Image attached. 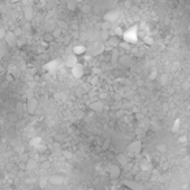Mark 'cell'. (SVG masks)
<instances>
[{
  "label": "cell",
  "instance_id": "obj_25",
  "mask_svg": "<svg viewBox=\"0 0 190 190\" xmlns=\"http://www.w3.org/2000/svg\"><path fill=\"white\" fill-rule=\"evenodd\" d=\"M5 33H7L5 30L0 29V41H2V39H4V37H5Z\"/></svg>",
  "mask_w": 190,
  "mask_h": 190
},
{
  "label": "cell",
  "instance_id": "obj_27",
  "mask_svg": "<svg viewBox=\"0 0 190 190\" xmlns=\"http://www.w3.org/2000/svg\"><path fill=\"white\" fill-rule=\"evenodd\" d=\"M4 55H5V50H4V48H3V47H2V46H0V57H3V56H4Z\"/></svg>",
  "mask_w": 190,
  "mask_h": 190
},
{
  "label": "cell",
  "instance_id": "obj_18",
  "mask_svg": "<svg viewBox=\"0 0 190 190\" xmlns=\"http://www.w3.org/2000/svg\"><path fill=\"white\" fill-rule=\"evenodd\" d=\"M25 18L27 20V21L33 20V9H31V8H26L25 9Z\"/></svg>",
  "mask_w": 190,
  "mask_h": 190
},
{
  "label": "cell",
  "instance_id": "obj_20",
  "mask_svg": "<svg viewBox=\"0 0 190 190\" xmlns=\"http://www.w3.org/2000/svg\"><path fill=\"white\" fill-rule=\"evenodd\" d=\"M109 146H111V141L108 139V138H107V139L103 142V145H102V150H108Z\"/></svg>",
  "mask_w": 190,
  "mask_h": 190
},
{
  "label": "cell",
  "instance_id": "obj_7",
  "mask_svg": "<svg viewBox=\"0 0 190 190\" xmlns=\"http://www.w3.org/2000/svg\"><path fill=\"white\" fill-rule=\"evenodd\" d=\"M115 160H116V163L120 165V167H126L129 163V156L126 152H118V154H116V156H115Z\"/></svg>",
  "mask_w": 190,
  "mask_h": 190
},
{
  "label": "cell",
  "instance_id": "obj_24",
  "mask_svg": "<svg viewBox=\"0 0 190 190\" xmlns=\"http://www.w3.org/2000/svg\"><path fill=\"white\" fill-rule=\"evenodd\" d=\"M46 184H47V179H41V180H39V186H41L42 189L46 186Z\"/></svg>",
  "mask_w": 190,
  "mask_h": 190
},
{
  "label": "cell",
  "instance_id": "obj_6",
  "mask_svg": "<svg viewBox=\"0 0 190 190\" xmlns=\"http://www.w3.org/2000/svg\"><path fill=\"white\" fill-rule=\"evenodd\" d=\"M108 175H109V177H111L112 180L118 179V177L121 176V167H120V165H118L117 163L109 165V168H108Z\"/></svg>",
  "mask_w": 190,
  "mask_h": 190
},
{
  "label": "cell",
  "instance_id": "obj_3",
  "mask_svg": "<svg viewBox=\"0 0 190 190\" xmlns=\"http://www.w3.org/2000/svg\"><path fill=\"white\" fill-rule=\"evenodd\" d=\"M70 72H72V76L76 78V80H80V78H82L85 76V65L78 61L73 68H70Z\"/></svg>",
  "mask_w": 190,
  "mask_h": 190
},
{
  "label": "cell",
  "instance_id": "obj_5",
  "mask_svg": "<svg viewBox=\"0 0 190 190\" xmlns=\"http://www.w3.org/2000/svg\"><path fill=\"white\" fill-rule=\"evenodd\" d=\"M4 41H5L7 46H9V47H14V46H17V41H18V38L16 37V34L13 33V30H12V31H7V33H5Z\"/></svg>",
  "mask_w": 190,
  "mask_h": 190
},
{
  "label": "cell",
  "instance_id": "obj_31",
  "mask_svg": "<svg viewBox=\"0 0 190 190\" xmlns=\"http://www.w3.org/2000/svg\"><path fill=\"white\" fill-rule=\"evenodd\" d=\"M189 133H190V129H189Z\"/></svg>",
  "mask_w": 190,
  "mask_h": 190
},
{
  "label": "cell",
  "instance_id": "obj_29",
  "mask_svg": "<svg viewBox=\"0 0 190 190\" xmlns=\"http://www.w3.org/2000/svg\"><path fill=\"white\" fill-rule=\"evenodd\" d=\"M21 106H22L21 103H17V108H18V109H21Z\"/></svg>",
  "mask_w": 190,
  "mask_h": 190
},
{
  "label": "cell",
  "instance_id": "obj_22",
  "mask_svg": "<svg viewBox=\"0 0 190 190\" xmlns=\"http://www.w3.org/2000/svg\"><path fill=\"white\" fill-rule=\"evenodd\" d=\"M160 81H161V84L163 85H168V77H167V74H163V76L160 77Z\"/></svg>",
  "mask_w": 190,
  "mask_h": 190
},
{
  "label": "cell",
  "instance_id": "obj_8",
  "mask_svg": "<svg viewBox=\"0 0 190 190\" xmlns=\"http://www.w3.org/2000/svg\"><path fill=\"white\" fill-rule=\"evenodd\" d=\"M26 111L29 112L30 115H33L35 113V111L38 109V100L35 98H29L27 99V102H26Z\"/></svg>",
  "mask_w": 190,
  "mask_h": 190
},
{
  "label": "cell",
  "instance_id": "obj_28",
  "mask_svg": "<svg viewBox=\"0 0 190 190\" xmlns=\"http://www.w3.org/2000/svg\"><path fill=\"white\" fill-rule=\"evenodd\" d=\"M7 81H13V76L12 74H7Z\"/></svg>",
  "mask_w": 190,
  "mask_h": 190
},
{
  "label": "cell",
  "instance_id": "obj_13",
  "mask_svg": "<svg viewBox=\"0 0 190 190\" xmlns=\"http://www.w3.org/2000/svg\"><path fill=\"white\" fill-rule=\"evenodd\" d=\"M86 51H87V48H86V46L84 44H77L73 47V54L76 55V56H84V55L86 54Z\"/></svg>",
  "mask_w": 190,
  "mask_h": 190
},
{
  "label": "cell",
  "instance_id": "obj_21",
  "mask_svg": "<svg viewBox=\"0 0 190 190\" xmlns=\"http://www.w3.org/2000/svg\"><path fill=\"white\" fill-rule=\"evenodd\" d=\"M52 34H54V37L57 39V38H60V37H61V30L57 27V29H55V30L52 31Z\"/></svg>",
  "mask_w": 190,
  "mask_h": 190
},
{
  "label": "cell",
  "instance_id": "obj_26",
  "mask_svg": "<svg viewBox=\"0 0 190 190\" xmlns=\"http://www.w3.org/2000/svg\"><path fill=\"white\" fill-rule=\"evenodd\" d=\"M95 84H98V77L97 76H94L91 78V85H95Z\"/></svg>",
  "mask_w": 190,
  "mask_h": 190
},
{
  "label": "cell",
  "instance_id": "obj_10",
  "mask_svg": "<svg viewBox=\"0 0 190 190\" xmlns=\"http://www.w3.org/2000/svg\"><path fill=\"white\" fill-rule=\"evenodd\" d=\"M89 107H90V109L95 113H100L104 109V104H103V102H100V100H95L93 103H90Z\"/></svg>",
  "mask_w": 190,
  "mask_h": 190
},
{
  "label": "cell",
  "instance_id": "obj_2",
  "mask_svg": "<svg viewBox=\"0 0 190 190\" xmlns=\"http://www.w3.org/2000/svg\"><path fill=\"white\" fill-rule=\"evenodd\" d=\"M120 43H121V39L118 35H109L108 39L104 43V48L107 50H115V48H117L118 46H120Z\"/></svg>",
  "mask_w": 190,
  "mask_h": 190
},
{
  "label": "cell",
  "instance_id": "obj_11",
  "mask_svg": "<svg viewBox=\"0 0 190 190\" xmlns=\"http://www.w3.org/2000/svg\"><path fill=\"white\" fill-rule=\"evenodd\" d=\"M55 41H56V38L54 37V34L51 33V31H46V33H43L42 43H44V44H51V43H54Z\"/></svg>",
  "mask_w": 190,
  "mask_h": 190
},
{
  "label": "cell",
  "instance_id": "obj_14",
  "mask_svg": "<svg viewBox=\"0 0 190 190\" xmlns=\"http://www.w3.org/2000/svg\"><path fill=\"white\" fill-rule=\"evenodd\" d=\"M116 17H117L116 12H108V13L104 16V20H106V22H112L116 20Z\"/></svg>",
  "mask_w": 190,
  "mask_h": 190
},
{
  "label": "cell",
  "instance_id": "obj_9",
  "mask_svg": "<svg viewBox=\"0 0 190 190\" xmlns=\"http://www.w3.org/2000/svg\"><path fill=\"white\" fill-rule=\"evenodd\" d=\"M104 44L100 42L95 43V44H93V48H91V56H100V55L104 54Z\"/></svg>",
  "mask_w": 190,
  "mask_h": 190
},
{
  "label": "cell",
  "instance_id": "obj_1",
  "mask_svg": "<svg viewBox=\"0 0 190 190\" xmlns=\"http://www.w3.org/2000/svg\"><path fill=\"white\" fill-rule=\"evenodd\" d=\"M141 151H142V141L141 139H134L125 146V152L128 155H138Z\"/></svg>",
  "mask_w": 190,
  "mask_h": 190
},
{
  "label": "cell",
  "instance_id": "obj_12",
  "mask_svg": "<svg viewBox=\"0 0 190 190\" xmlns=\"http://www.w3.org/2000/svg\"><path fill=\"white\" fill-rule=\"evenodd\" d=\"M77 63H78V56H76V55H74V54L69 55V56L65 59V65L68 66L69 69H70V68H73V66L76 65Z\"/></svg>",
  "mask_w": 190,
  "mask_h": 190
},
{
  "label": "cell",
  "instance_id": "obj_16",
  "mask_svg": "<svg viewBox=\"0 0 190 190\" xmlns=\"http://www.w3.org/2000/svg\"><path fill=\"white\" fill-rule=\"evenodd\" d=\"M35 167H37V161H35V160L29 159L26 161V169H27V171H31V169H34Z\"/></svg>",
  "mask_w": 190,
  "mask_h": 190
},
{
  "label": "cell",
  "instance_id": "obj_15",
  "mask_svg": "<svg viewBox=\"0 0 190 190\" xmlns=\"http://www.w3.org/2000/svg\"><path fill=\"white\" fill-rule=\"evenodd\" d=\"M66 8L70 11V12H74L77 9V3L76 0H68V3H66Z\"/></svg>",
  "mask_w": 190,
  "mask_h": 190
},
{
  "label": "cell",
  "instance_id": "obj_4",
  "mask_svg": "<svg viewBox=\"0 0 190 190\" xmlns=\"http://www.w3.org/2000/svg\"><path fill=\"white\" fill-rule=\"evenodd\" d=\"M117 61L121 66L129 68V66H132V64H133V57H132V55H129V54H122L117 57Z\"/></svg>",
  "mask_w": 190,
  "mask_h": 190
},
{
  "label": "cell",
  "instance_id": "obj_17",
  "mask_svg": "<svg viewBox=\"0 0 190 190\" xmlns=\"http://www.w3.org/2000/svg\"><path fill=\"white\" fill-rule=\"evenodd\" d=\"M81 9H82V12H84V13L87 14V13H90V12L93 11V5H91V4H89V3H86V4H84V5H82Z\"/></svg>",
  "mask_w": 190,
  "mask_h": 190
},
{
  "label": "cell",
  "instance_id": "obj_19",
  "mask_svg": "<svg viewBox=\"0 0 190 190\" xmlns=\"http://www.w3.org/2000/svg\"><path fill=\"white\" fill-rule=\"evenodd\" d=\"M156 150L159 152H165L168 150V147H167V145H165V143H158L156 145Z\"/></svg>",
  "mask_w": 190,
  "mask_h": 190
},
{
  "label": "cell",
  "instance_id": "obj_23",
  "mask_svg": "<svg viewBox=\"0 0 190 190\" xmlns=\"http://www.w3.org/2000/svg\"><path fill=\"white\" fill-rule=\"evenodd\" d=\"M13 33L16 34V37H17V38H18V37H20V35H21V34H22V29H21V27H17V29H14V30H13Z\"/></svg>",
  "mask_w": 190,
  "mask_h": 190
},
{
  "label": "cell",
  "instance_id": "obj_30",
  "mask_svg": "<svg viewBox=\"0 0 190 190\" xmlns=\"http://www.w3.org/2000/svg\"><path fill=\"white\" fill-rule=\"evenodd\" d=\"M18 2H20V0H11V3H13V4L14 3H18Z\"/></svg>",
  "mask_w": 190,
  "mask_h": 190
}]
</instances>
